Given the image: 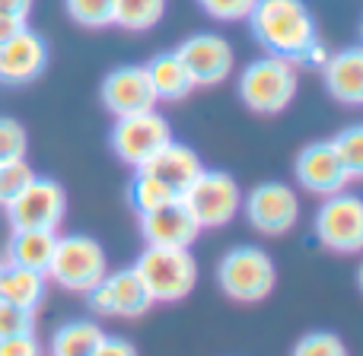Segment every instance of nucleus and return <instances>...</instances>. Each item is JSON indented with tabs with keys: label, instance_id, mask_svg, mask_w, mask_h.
Returning a JSON list of instances; mask_svg holds the SVG:
<instances>
[{
	"label": "nucleus",
	"instance_id": "10",
	"mask_svg": "<svg viewBox=\"0 0 363 356\" xmlns=\"http://www.w3.org/2000/svg\"><path fill=\"white\" fill-rule=\"evenodd\" d=\"M242 210L252 229H258L262 236H284L300 219V197L284 181H262L245 194Z\"/></svg>",
	"mask_w": 363,
	"mask_h": 356
},
{
	"label": "nucleus",
	"instance_id": "26",
	"mask_svg": "<svg viewBox=\"0 0 363 356\" xmlns=\"http://www.w3.org/2000/svg\"><path fill=\"white\" fill-rule=\"evenodd\" d=\"M64 10L77 25L102 29V25H112L115 0H64Z\"/></svg>",
	"mask_w": 363,
	"mask_h": 356
},
{
	"label": "nucleus",
	"instance_id": "5",
	"mask_svg": "<svg viewBox=\"0 0 363 356\" xmlns=\"http://www.w3.org/2000/svg\"><path fill=\"white\" fill-rule=\"evenodd\" d=\"M106 274H108L106 248L93 236H83V232L57 236L55 255H51L48 264V277L57 287L74 289V293H89Z\"/></svg>",
	"mask_w": 363,
	"mask_h": 356
},
{
	"label": "nucleus",
	"instance_id": "27",
	"mask_svg": "<svg viewBox=\"0 0 363 356\" xmlns=\"http://www.w3.org/2000/svg\"><path fill=\"white\" fill-rule=\"evenodd\" d=\"M290 356H351L335 331H309L294 344Z\"/></svg>",
	"mask_w": 363,
	"mask_h": 356
},
{
	"label": "nucleus",
	"instance_id": "23",
	"mask_svg": "<svg viewBox=\"0 0 363 356\" xmlns=\"http://www.w3.org/2000/svg\"><path fill=\"white\" fill-rule=\"evenodd\" d=\"M166 16V0H115L112 23L128 32H147Z\"/></svg>",
	"mask_w": 363,
	"mask_h": 356
},
{
	"label": "nucleus",
	"instance_id": "9",
	"mask_svg": "<svg viewBox=\"0 0 363 356\" xmlns=\"http://www.w3.org/2000/svg\"><path fill=\"white\" fill-rule=\"evenodd\" d=\"M67 213V194L64 185L55 178L35 176L16 197L6 204V217H10L13 229H55L64 223Z\"/></svg>",
	"mask_w": 363,
	"mask_h": 356
},
{
	"label": "nucleus",
	"instance_id": "31",
	"mask_svg": "<svg viewBox=\"0 0 363 356\" xmlns=\"http://www.w3.org/2000/svg\"><path fill=\"white\" fill-rule=\"evenodd\" d=\"M198 4L211 19H220V23H239V19H249L255 0H198Z\"/></svg>",
	"mask_w": 363,
	"mask_h": 356
},
{
	"label": "nucleus",
	"instance_id": "25",
	"mask_svg": "<svg viewBox=\"0 0 363 356\" xmlns=\"http://www.w3.org/2000/svg\"><path fill=\"white\" fill-rule=\"evenodd\" d=\"M332 147H335V153H338L347 176L363 178V125L345 127L338 137H332Z\"/></svg>",
	"mask_w": 363,
	"mask_h": 356
},
{
	"label": "nucleus",
	"instance_id": "14",
	"mask_svg": "<svg viewBox=\"0 0 363 356\" xmlns=\"http://www.w3.org/2000/svg\"><path fill=\"white\" fill-rule=\"evenodd\" d=\"M294 176L315 197H332V194L345 191V185L351 181V176L341 166L338 153H335L332 140H315V144L303 147L296 153Z\"/></svg>",
	"mask_w": 363,
	"mask_h": 356
},
{
	"label": "nucleus",
	"instance_id": "15",
	"mask_svg": "<svg viewBox=\"0 0 363 356\" xmlns=\"http://www.w3.org/2000/svg\"><path fill=\"white\" fill-rule=\"evenodd\" d=\"M48 67V42L35 29H19L13 38L0 42V83L6 86H23L42 76Z\"/></svg>",
	"mask_w": 363,
	"mask_h": 356
},
{
	"label": "nucleus",
	"instance_id": "3",
	"mask_svg": "<svg viewBox=\"0 0 363 356\" xmlns=\"http://www.w3.org/2000/svg\"><path fill=\"white\" fill-rule=\"evenodd\" d=\"M217 283L233 302H262L277 283L271 255L258 245H236L217 264Z\"/></svg>",
	"mask_w": 363,
	"mask_h": 356
},
{
	"label": "nucleus",
	"instance_id": "22",
	"mask_svg": "<svg viewBox=\"0 0 363 356\" xmlns=\"http://www.w3.org/2000/svg\"><path fill=\"white\" fill-rule=\"evenodd\" d=\"M102 338H106V331L96 321H86V318L67 321L51 338V356H93Z\"/></svg>",
	"mask_w": 363,
	"mask_h": 356
},
{
	"label": "nucleus",
	"instance_id": "1",
	"mask_svg": "<svg viewBox=\"0 0 363 356\" xmlns=\"http://www.w3.org/2000/svg\"><path fill=\"white\" fill-rule=\"evenodd\" d=\"M249 25L255 42L268 54L287 57V61H296V54L319 38L315 16L306 0H255Z\"/></svg>",
	"mask_w": 363,
	"mask_h": 356
},
{
	"label": "nucleus",
	"instance_id": "17",
	"mask_svg": "<svg viewBox=\"0 0 363 356\" xmlns=\"http://www.w3.org/2000/svg\"><path fill=\"white\" fill-rule=\"evenodd\" d=\"M138 172H147V176L160 178L166 188H172V191L182 197V194L191 188V181L204 172V163H201V156L191 150V147L172 140V144H166L150 163L140 166Z\"/></svg>",
	"mask_w": 363,
	"mask_h": 356
},
{
	"label": "nucleus",
	"instance_id": "21",
	"mask_svg": "<svg viewBox=\"0 0 363 356\" xmlns=\"http://www.w3.org/2000/svg\"><path fill=\"white\" fill-rule=\"evenodd\" d=\"M45 287H48V274L4 264V274H0V299L4 302H13V306H23L35 312L45 299Z\"/></svg>",
	"mask_w": 363,
	"mask_h": 356
},
{
	"label": "nucleus",
	"instance_id": "11",
	"mask_svg": "<svg viewBox=\"0 0 363 356\" xmlns=\"http://www.w3.org/2000/svg\"><path fill=\"white\" fill-rule=\"evenodd\" d=\"M179 61L185 64L188 76H191L194 89L198 86H217L226 76H233L236 67V54L233 45L217 32H194L176 48Z\"/></svg>",
	"mask_w": 363,
	"mask_h": 356
},
{
	"label": "nucleus",
	"instance_id": "13",
	"mask_svg": "<svg viewBox=\"0 0 363 356\" xmlns=\"http://www.w3.org/2000/svg\"><path fill=\"white\" fill-rule=\"evenodd\" d=\"M99 96H102V105H106L115 118L157 108V93H153V86H150V76H147L144 64L115 67L112 74L102 80Z\"/></svg>",
	"mask_w": 363,
	"mask_h": 356
},
{
	"label": "nucleus",
	"instance_id": "4",
	"mask_svg": "<svg viewBox=\"0 0 363 356\" xmlns=\"http://www.w3.org/2000/svg\"><path fill=\"white\" fill-rule=\"evenodd\" d=\"M239 96L258 115H277L296 96V67L294 61L277 54H264L252 61L239 76Z\"/></svg>",
	"mask_w": 363,
	"mask_h": 356
},
{
	"label": "nucleus",
	"instance_id": "37",
	"mask_svg": "<svg viewBox=\"0 0 363 356\" xmlns=\"http://www.w3.org/2000/svg\"><path fill=\"white\" fill-rule=\"evenodd\" d=\"M357 283H360V289H363V264H360V270H357Z\"/></svg>",
	"mask_w": 363,
	"mask_h": 356
},
{
	"label": "nucleus",
	"instance_id": "34",
	"mask_svg": "<svg viewBox=\"0 0 363 356\" xmlns=\"http://www.w3.org/2000/svg\"><path fill=\"white\" fill-rule=\"evenodd\" d=\"M325 61H328V48L319 42V38H315L313 45H306V48L296 54L294 67H313L315 70V67H325Z\"/></svg>",
	"mask_w": 363,
	"mask_h": 356
},
{
	"label": "nucleus",
	"instance_id": "6",
	"mask_svg": "<svg viewBox=\"0 0 363 356\" xmlns=\"http://www.w3.org/2000/svg\"><path fill=\"white\" fill-rule=\"evenodd\" d=\"M182 204L188 207V213L201 229H220V226H230L239 217L242 191H239V181L230 172L204 169L191 181V188L182 194Z\"/></svg>",
	"mask_w": 363,
	"mask_h": 356
},
{
	"label": "nucleus",
	"instance_id": "30",
	"mask_svg": "<svg viewBox=\"0 0 363 356\" xmlns=\"http://www.w3.org/2000/svg\"><path fill=\"white\" fill-rule=\"evenodd\" d=\"M35 331V312L23 306L0 299V338H13V334H32Z\"/></svg>",
	"mask_w": 363,
	"mask_h": 356
},
{
	"label": "nucleus",
	"instance_id": "38",
	"mask_svg": "<svg viewBox=\"0 0 363 356\" xmlns=\"http://www.w3.org/2000/svg\"><path fill=\"white\" fill-rule=\"evenodd\" d=\"M0 274H4V261H0Z\"/></svg>",
	"mask_w": 363,
	"mask_h": 356
},
{
	"label": "nucleus",
	"instance_id": "8",
	"mask_svg": "<svg viewBox=\"0 0 363 356\" xmlns=\"http://www.w3.org/2000/svg\"><path fill=\"white\" fill-rule=\"evenodd\" d=\"M112 150L118 153L121 163L140 169L144 163H150L166 144H172V127L157 108L138 115H125L115 118L112 127Z\"/></svg>",
	"mask_w": 363,
	"mask_h": 356
},
{
	"label": "nucleus",
	"instance_id": "36",
	"mask_svg": "<svg viewBox=\"0 0 363 356\" xmlns=\"http://www.w3.org/2000/svg\"><path fill=\"white\" fill-rule=\"evenodd\" d=\"M19 29H26V19H16V16H0V42L13 38Z\"/></svg>",
	"mask_w": 363,
	"mask_h": 356
},
{
	"label": "nucleus",
	"instance_id": "2",
	"mask_svg": "<svg viewBox=\"0 0 363 356\" xmlns=\"http://www.w3.org/2000/svg\"><path fill=\"white\" fill-rule=\"evenodd\" d=\"M134 270L144 280L153 302H182L198 283V261L191 248H157L147 245L134 261Z\"/></svg>",
	"mask_w": 363,
	"mask_h": 356
},
{
	"label": "nucleus",
	"instance_id": "12",
	"mask_svg": "<svg viewBox=\"0 0 363 356\" xmlns=\"http://www.w3.org/2000/svg\"><path fill=\"white\" fill-rule=\"evenodd\" d=\"M86 299L96 315H112V318H140L153 306L150 293H147L144 280L138 277L134 268L106 274L86 293Z\"/></svg>",
	"mask_w": 363,
	"mask_h": 356
},
{
	"label": "nucleus",
	"instance_id": "35",
	"mask_svg": "<svg viewBox=\"0 0 363 356\" xmlns=\"http://www.w3.org/2000/svg\"><path fill=\"white\" fill-rule=\"evenodd\" d=\"M29 13H32V0H0V16L29 19Z\"/></svg>",
	"mask_w": 363,
	"mask_h": 356
},
{
	"label": "nucleus",
	"instance_id": "20",
	"mask_svg": "<svg viewBox=\"0 0 363 356\" xmlns=\"http://www.w3.org/2000/svg\"><path fill=\"white\" fill-rule=\"evenodd\" d=\"M144 67H147V76H150L153 93H157V102H182L191 96L194 83L176 51H163V54H157Z\"/></svg>",
	"mask_w": 363,
	"mask_h": 356
},
{
	"label": "nucleus",
	"instance_id": "24",
	"mask_svg": "<svg viewBox=\"0 0 363 356\" xmlns=\"http://www.w3.org/2000/svg\"><path fill=\"white\" fill-rule=\"evenodd\" d=\"M128 197H131V207L138 213H153L160 210V207L166 204H176L182 200L172 188H166L160 178L147 176V172H138V176L131 178V188H128Z\"/></svg>",
	"mask_w": 363,
	"mask_h": 356
},
{
	"label": "nucleus",
	"instance_id": "19",
	"mask_svg": "<svg viewBox=\"0 0 363 356\" xmlns=\"http://www.w3.org/2000/svg\"><path fill=\"white\" fill-rule=\"evenodd\" d=\"M55 245H57L55 229H13L10 242H6V264L48 274Z\"/></svg>",
	"mask_w": 363,
	"mask_h": 356
},
{
	"label": "nucleus",
	"instance_id": "28",
	"mask_svg": "<svg viewBox=\"0 0 363 356\" xmlns=\"http://www.w3.org/2000/svg\"><path fill=\"white\" fill-rule=\"evenodd\" d=\"M26 150H29L26 127L16 118H0V166L26 159Z\"/></svg>",
	"mask_w": 363,
	"mask_h": 356
},
{
	"label": "nucleus",
	"instance_id": "32",
	"mask_svg": "<svg viewBox=\"0 0 363 356\" xmlns=\"http://www.w3.org/2000/svg\"><path fill=\"white\" fill-rule=\"evenodd\" d=\"M0 356H42V340L35 338V331L0 338Z\"/></svg>",
	"mask_w": 363,
	"mask_h": 356
},
{
	"label": "nucleus",
	"instance_id": "16",
	"mask_svg": "<svg viewBox=\"0 0 363 356\" xmlns=\"http://www.w3.org/2000/svg\"><path fill=\"white\" fill-rule=\"evenodd\" d=\"M140 236L157 248H191L201 236V226L188 213V207L176 200L153 213H140Z\"/></svg>",
	"mask_w": 363,
	"mask_h": 356
},
{
	"label": "nucleus",
	"instance_id": "7",
	"mask_svg": "<svg viewBox=\"0 0 363 356\" xmlns=\"http://www.w3.org/2000/svg\"><path fill=\"white\" fill-rule=\"evenodd\" d=\"M315 239L328 251L360 255L363 251V197L338 191L315 210Z\"/></svg>",
	"mask_w": 363,
	"mask_h": 356
},
{
	"label": "nucleus",
	"instance_id": "18",
	"mask_svg": "<svg viewBox=\"0 0 363 356\" xmlns=\"http://www.w3.org/2000/svg\"><path fill=\"white\" fill-rule=\"evenodd\" d=\"M322 80L335 102L345 105H363V45L335 51L322 67Z\"/></svg>",
	"mask_w": 363,
	"mask_h": 356
},
{
	"label": "nucleus",
	"instance_id": "29",
	"mask_svg": "<svg viewBox=\"0 0 363 356\" xmlns=\"http://www.w3.org/2000/svg\"><path fill=\"white\" fill-rule=\"evenodd\" d=\"M32 178H35V172H32V166L26 163V159L4 163V166H0V204L6 207L19 191H23L26 185H29Z\"/></svg>",
	"mask_w": 363,
	"mask_h": 356
},
{
	"label": "nucleus",
	"instance_id": "33",
	"mask_svg": "<svg viewBox=\"0 0 363 356\" xmlns=\"http://www.w3.org/2000/svg\"><path fill=\"white\" fill-rule=\"evenodd\" d=\"M93 356H138V347L128 338H115V334H106L99 340V347L93 350Z\"/></svg>",
	"mask_w": 363,
	"mask_h": 356
}]
</instances>
